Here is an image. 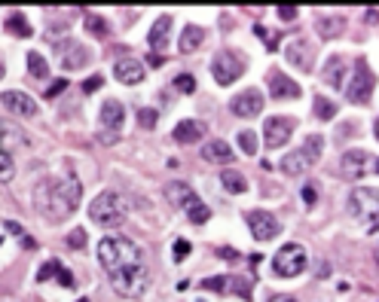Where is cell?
Returning <instances> with one entry per match:
<instances>
[{
	"mask_svg": "<svg viewBox=\"0 0 379 302\" xmlns=\"http://www.w3.org/2000/svg\"><path fill=\"white\" fill-rule=\"evenodd\" d=\"M28 70H31V77H37V80H43V77L49 74V64H47V58H43L40 52H28Z\"/></svg>",
	"mask_w": 379,
	"mask_h": 302,
	"instance_id": "f546056e",
	"label": "cell"
},
{
	"mask_svg": "<svg viewBox=\"0 0 379 302\" xmlns=\"http://www.w3.org/2000/svg\"><path fill=\"white\" fill-rule=\"evenodd\" d=\"M202 40H205V31L199 28V25H187L184 31H181V40H178V49L184 52V55H190V52H196L202 46Z\"/></svg>",
	"mask_w": 379,
	"mask_h": 302,
	"instance_id": "cb8c5ba5",
	"label": "cell"
},
{
	"mask_svg": "<svg viewBox=\"0 0 379 302\" xmlns=\"http://www.w3.org/2000/svg\"><path fill=\"white\" fill-rule=\"evenodd\" d=\"M291 131H293V120L291 116H270L263 122V137H266V147L270 150H278L291 141Z\"/></svg>",
	"mask_w": 379,
	"mask_h": 302,
	"instance_id": "5bb4252c",
	"label": "cell"
},
{
	"mask_svg": "<svg viewBox=\"0 0 379 302\" xmlns=\"http://www.w3.org/2000/svg\"><path fill=\"white\" fill-rule=\"evenodd\" d=\"M168 31H172V16H159L153 25H150V34H147V46L153 52H162L168 43Z\"/></svg>",
	"mask_w": 379,
	"mask_h": 302,
	"instance_id": "44dd1931",
	"label": "cell"
},
{
	"mask_svg": "<svg viewBox=\"0 0 379 302\" xmlns=\"http://www.w3.org/2000/svg\"><path fill=\"white\" fill-rule=\"evenodd\" d=\"M28 143V137H25V131L16 126V122L10 120H0V150L3 153H10L12 147H25Z\"/></svg>",
	"mask_w": 379,
	"mask_h": 302,
	"instance_id": "ffe728a7",
	"label": "cell"
},
{
	"mask_svg": "<svg viewBox=\"0 0 379 302\" xmlns=\"http://www.w3.org/2000/svg\"><path fill=\"white\" fill-rule=\"evenodd\" d=\"M83 61H89V52L86 49H74V52H68V58H64V68L74 70V68H80Z\"/></svg>",
	"mask_w": 379,
	"mask_h": 302,
	"instance_id": "d590c367",
	"label": "cell"
},
{
	"mask_svg": "<svg viewBox=\"0 0 379 302\" xmlns=\"http://www.w3.org/2000/svg\"><path fill=\"white\" fill-rule=\"evenodd\" d=\"M166 199L172 202L174 208H184L187 217H190V223H208V220H211L208 205H205V202H199V195L193 193V187H190V183H181V180L168 183V187H166Z\"/></svg>",
	"mask_w": 379,
	"mask_h": 302,
	"instance_id": "277c9868",
	"label": "cell"
},
{
	"mask_svg": "<svg viewBox=\"0 0 379 302\" xmlns=\"http://www.w3.org/2000/svg\"><path fill=\"white\" fill-rule=\"evenodd\" d=\"M374 86H376L374 70L367 68L364 58H358L355 70H352V80H349V86H345V98H349L352 104H367L370 95H374Z\"/></svg>",
	"mask_w": 379,
	"mask_h": 302,
	"instance_id": "30bf717a",
	"label": "cell"
},
{
	"mask_svg": "<svg viewBox=\"0 0 379 302\" xmlns=\"http://www.w3.org/2000/svg\"><path fill=\"white\" fill-rule=\"evenodd\" d=\"M202 287L214 290V293H236L239 299L251 302V284H248L245 278H236V275H214V278L202 281Z\"/></svg>",
	"mask_w": 379,
	"mask_h": 302,
	"instance_id": "4fadbf2b",
	"label": "cell"
},
{
	"mask_svg": "<svg viewBox=\"0 0 379 302\" xmlns=\"http://www.w3.org/2000/svg\"><path fill=\"white\" fill-rule=\"evenodd\" d=\"M12 177H16V162H12L10 153L0 150V183H10Z\"/></svg>",
	"mask_w": 379,
	"mask_h": 302,
	"instance_id": "d6a6232c",
	"label": "cell"
},
{
	"mask_svg": "<svg viewBox=\"0 0 379 302\" xmlns=\"http://www.w3.org/2000/svg\"><path fill=\"white\" fill-rule=\"evenodd\" d=\"M110 284H114V290L120 293V297L138 299V297H144V290H147L150 275H147V269H144V262H141V266H129V269L114 272V275H110Z\"/></svg>",
	"mask_w": 379,
	"mask_h": 302,
	"instance_id": "8992f818",
	"label": "cell"
},
{
	"mask_svg": "<svg viewBox=\"0 0 379 302\" xmlns=\"http://www.w3.org/2000/svg\"><path fill=\"white\" fill-rule=\"evenodd\" d=\"M266 83H270L272 98H300L303 95L300 83H293L291 77L282 74V70H270V74H266Z\"/></svg>",
	"mask_w": 379,
	"mask_h": 302,
	"instance_id": "d6986e66",
	"label": "cell"
},
{
	"mask_svg": "<svg viewBox=\"0 0 379 302\" xmlns=\"http://www.w3.org/2000/svg\"><path fill=\"white\" fill-rule=\"evenodd\" d=\"M315 31L324 37V40H333V37H339L345 31V18L343 16H322L315 22Z\"/></svg>",
	"mask_w": 379,
	"mask_h": 302,
	"instance_id": "d4e9b609",
	"label": "cell"
},
{
	"mask_svg": "<svg viewBox=\"0 0 379 302\" xmlns=\"http://www.w3.org/2000/svg\"><path fill=\"white\" fill-rule=\"evenodd\" d=\"M58 284H62V287H74V278H70L68 269H62V272H58Z\"/></svg>",
	"mask_w": 379,
	"mask_h": 302,
	"instance_id": "f6af8a7d",
	"label": "cell"
},
{
	"mask_svg": "<svg viewBox=\"0 0 379 302\" xmlns=\"http://www.w3.org/2000/svg\"><path fill=\"white\" fill-rule=\"evenodd\" d=\"M374 131H376V141H379V116H376V126H374Z\"/></svg>",
	"mask_w": 379,
	"mask_h": 302,
	"instance_id": "816d5d0a",
	"label": "cell"
},
{
	"mask_svg": "<svg viewBox=\"0 0 379 302\" xmlns=\"http://www.w3.org/2000/svg\"><path fill=\"white\" fill-rule=\"evenodd\" d=\"M230 110H233V116H239V120H254V116L263 113V92L260 89L239 92V95L230 101Z\"/></svg>",
	"mask_w": 379,
	"mask_h": 302,
	"instance_id": "7c38bea8",
	"label": "cell"
},
{
	"mask_svg": "<svg viewBox=\"0 0 379 302\" xmlns=\"http://www.w3.org/2000/svg\"><path fill=\"white\" fill-rule=\"evenodd\" d=\"M374 257H376V266H379V241H376V251H374Z\"/></svg>",
	"mask_w": 379,
	"mask_h": 302,
	"instance_id": "f907efd6",
	"label": "cell"
},
{
	"mask_svg": "<svg viewBox=\"0 0 379 302\" xmlns=\"http://www.w3.org/2000/svg\"><path fill=\"white\" fill-rule=\"evenodd\" d=\"M64 89H68V80H55V83H52V86H49L47 92H43V98H47V101H52V98H58Z\"/></svg>",
	"mask_w": 379,
	"mask_h": 302,
	"instance_id": "60d3db41",
	"label": "cell"
},
{
	"mask_svg": "<svg viewBox=\"0 0 379 302\" xmlns=\"http://www.w3.org/2000/svg\"><path fill=\"white\" fill-rule=\"evenodd\" d=\"M3 74H6V68H3V64H0V80H3Z\"/></svg>",
	"mask_w": 379,
	"mask_h": 302,
	"instance_id": "f5cc1de1",
	"label": "cell"
},
{
	"mask_svg": "<svg viewBox=\"0 0 379 302\" xmlns=\"http://www.w3.org/2000/svg\"><path fill=\"white\" fill-rule=\"evenodd\" d=\"M156 122H159V113H156V110H150V107L138 110V126L141 128H156Z\"/></svg>",
	"mask_w": 379,
	"mask_h": 302,
	"instance_id": "8d00e7d4",
	"label": "cell"
},
{
	"mask_svg": "<svg viewBox=\"0 0 379 302\" xmlns=\"http://www.w3.org/2000/svg\"><path fill=\"white\" fill-rule=\"evenodd\" d=\"M187 253H190V241L187 238H178V241H174V262H184Z\"/></svg>",
	"mask_w": 379,
	"mask_h": 302,
	"instance_id": "ab89813d",
	"label": "cell"
},
{
	"mask_svg": "<svg viewBox=\"0 0 379 302\" xmlns=\"http://www.w3.org/2000/svg\"><path fill=\"white\" fill-rule=\"evenodd\" d=\"M101 86H104V80H101V77H89V80L83 83V92L89 95V92H95V89H101Z\"/></svg>",
	"mask_w": 379,
	"mask_h": 302,
	"instance_id": "7bdbcfd3",
	"label": "cell"
},
{
	"mask_svg": "<svg viewBox=\"0 0 379 302\" xmlns=\"http://www.w3.org/2000/svg\"><path fill=\"white\" fill-rule=\"evenodd\" d=\"M114 77L122 86H138L144 77H147V68H144L138 58H120V61L114 64Z\"/></svg>",
	"mask_w": 379,
	"mask_h": 302,
	"instance_id": "e0dca14e",
	"label": "cell"
},
{
	"mask_svg": "<svg viewBox=\"0 0 379 302\" xmlns=\"http://www.w3.org/2000/svg\"><path fill=\"white\" fill-rule=\"evenodd\" d=\"M303 202H306V205H315V202H318V187H315V183H303Z\"/></svg>",
	"mask_w": 379,
	"mask_h": 302,
	"instance_id": "b9f144b4",
	"label": "cell"
},
{
	"mask_svg": "<svg viewBox=\"0 0 379 302\" xmlns=\"http://www.w3.org/2000/svg\"><path fill=\"white\" fill-rule=\"evenodd\" d=\"M126 122V107H122L116 98L101 104V135H116Z\"/></svg>",
	"mask_w": 379,
	"mask_h": 302,
	"instance_id": "2e32d148",
	"label": "cell"
},
{
	"mask_svg": "<svg viewBox=\"0 0 379 302\" xmlns=\"http://www.w3.org/2000/svg\"><path fill=\"white\" fill-rule=\"evenodd\" d=\"M367 22H374V25L379 22V12L376 10H367Z\"/></svg>",
	"mask_w": 379,
	"mask_h": 302,
	"instance_id": "681fc988",
	"label": "cell"
},
{
	"mask_svg": "<svg viewBox=\"0 0 379 302\" xmlns=\"http://www.w3.org/2000/svg\"><path fill=\"white\" fill-rule=\"evenodd\" d=\"M0 98H3V107L10 110L12 116H22V120H31V116H37V101L28 95V92L10 89V92H0Z\"/></svg>",
	"mask_w": 379,
	"mask_h": 302,
	"instance_id": "9a60e30c",
	"label": "cell"
},
{
	"mask_svg": "<svg viewBox=\"0 0 379 302\" xmlns=\"http://www.w3.org/2000/svg\"><path fill=\"white\" fill-rule=\"evenodd\" d=\"M245 220H248V229H251V235L257 241H272L278 232H282V223H278L272 214L260 211V208H254V211H245Z\"/></svg>",
	"mask_w": 379,
	"mask_h": 302,
	"instance_id": "8fae6325",
	"label": "cell"
},
{
	"mask_svg": "<svg viewBox=\"0 0 379 302\" xmlns=\"http://www.w3.org/2000/svg\"><path fill=\"white\" fill-rule=\"evenodd\" d=\"M322 153H324V137L322 135H309L303 141V150H297V153H287L285 159H282V171L291 174V177L309 171V168L315 165L318 159H322Z\"/></svg>",
	"mask_w": 379,
	"mask_h": 302,
	"instance_id": "5b68a950",
	"label": "cell"
},
{
	"mask_svg": "<svg viewBox=\"0 0 379 302\" xmlns=\"http://www.w3.org/2000/svg\"><path fill=\"white\" fill-rule=\"evenodd\" d=\"M312 107H315V116H318V120H324V122H328V120H333V116H337V104H333L330 98H322V95H318V98H315V104H312Z\"/></svg>",
	"mask_w": 379,
	"mask_h": 302,
	"instance_id": "4dcf8cb0",
	"label": "cell"
},
{
	"mask_svg": "<svg viewBox=\"0 0 379 302\" xmlns=\"http://www.w3.org/2000/svg\"><path fill=\"white\" fill-rule=\"evenodd\" d=\"M245 58L239 55L236 49H220L218 55L211 58V77L220 83V86H233L241 74H245Z\"/></svg>",
	"mask_w": 379,
	"mask_h": 302,
	"instance_id": "52a82bcc",
	"label": "cell"
},
{
	"mask_svg": "<svg viewBox=\"0 0 379 302\" xmlns=\"http://www.w3.org/2000/svg\"><path fill=\"white\" fill-rule=\"evenodd\" d=\"M343 58L339 55H330L328 58V64H324V70H322V77H324V83L333 89H343Z\"/></svg>",
	"mask_w": 379,
	"mask_h": 302,
	"instance_id": "484cf974",
	"label": "cell"
},
{
	"mask_svg": "<svg viewBox=\"0 0 379 302\" xmlns=\"http://www.w3.org/2000/svg\"><path fill=\"white\" fill-rule=\"evenodd\" d=\"M220 257H226V260H236V251H233V247H220Z\"/></svg>",
	"mask_w": 379,
	"mask_h": 302,
	"instance_id": "c3c4849f",
	"label": "cell"
},
{
	"mask_svg": "<svg viewBox=\"0 0 379 302\" xmlns=\"http://www.w3.org/2000/svg\"><path fill=\"white\" fill-rule=\"evenodd\" d=\"M172 137L178 143H196V141H202V137H205V126H202L199 120H181L178 126H174Z\"/></svg>",
	"mask_w": 379,
	"mask_h": 302,
	"instance_id": "7402d4cb",
	"label": "cell"
},
{
	"mask_svg": "<svg viewBox=\"0 0 379 302\" xmlns=\"http://www.w3.org/2000/svg\"><path fill=\"white\" fill-rule=\"evenodd\" d=\"M345 205H349V214L355 217V220L374 223V220H379V189H374V187L352 189V195H349Z\"/></svg>",
	"mask_w": 379,
	"mask_h": 302,
	"instance_id": "ba28073f",
	"label": "cell"
},
{
	"mask_svg": "<svg viewBox=\"0 0 379 302\" xmlns=\"http://www.w3.org/2000/svg\"><path fill=\"white\" fill-rule=\"evenodd\" d=\"M98 262L107 269V275L120 272L129 266H141V247L132 238H122V235H110L98 245Z\"/></svg>",
	"mask_w": 379,
	"mask_h": 302,
	"instance_id": "7a4b0ae2",
	"label": "cell"
},
{
	"mask_svg": "<svg viewBox=\"0 0 379 302\" xmlns=\"http://www.w3.org/2000/svg\"><path fill=\"white\" fill-rule=\"evenodd\" d=\"M86 31L92 37H107L110 34V25H107V18H101V16H89L86 18Z\"/></svg>",
	"mask_w": 379,
	"mask_h": 302,
	"instance_id": "1f68e13d",
	"label": "cell"
},
{
	"mask_svg": "<svg viewBox=\"0 0 379 302\" xmlns=\"http://www.w3.org/2000/svg\"><path fill=\"white\" fill-rule=\"evenodd\" d=\"M202 159L205 162H214V165H230L233 162V147L226 141H208L202 143Z\"/></svg>",
	"mask_w": 379,
	"mask_h": 302,
	"instance_id": "603a6c76",
	"label": "cell"
},
{
	"mask_svg": "<svg viewBox=\"0 0 379 302\" xmlns=\"http://www.w3.org/2000/svg\"><path fill=\"white\" fill-rule=\"evenodd\" d=\"M287 58H291L293 64H300L303 70H312L309 68V43L306 40H293L291 46H287Z\"/></svg>",
	"mask_w": 379,
	"mask_h": 302,
	"instance_id": "83f0119b",
	"label": "cell"
},
{
	"mask_svg": "<svg viewBox=\"0 0 379 302\" xmlns=\"http://www.w3.org/2000/svg\"><path fill=\"white\" fill-rule=\"evenodd\" d=\"M376 171H379V159H376Z\"/></svg>",
	"mask_w": 379,
	"mask_h": 302,
	"instance_id": "db71d44e",
	"label": "cell"
},
{
	"mask_svg": "<svg viewBox=\"0 0 379 302\" xmlns=\"http://www.w3.org/2000/svg\"><path fill=\"white\" fill-rule=\"evenodd\" d=\"M174 89L184 92V95H193V92H196V80L190 74H181L178 80H174Z\"/></svg>",
	"mask_w": 379,
	"mask_h": 302,
	"instance_id": "74e56055",
	"label": "cell"
},
{
	"mask_svg": "<svg viewBox=\"0 0 379 302\" xmlns=\"http://www.w3.org/2000/svg\"><path fill=\"white\" fill-rule=\"evenodd\" d=\"M6 229H10V232H16V235H22V238L28 235V232H22V226H18V223H6Z\"/></svg>",
	"mask_w": 379,
	"mask_h": 302,
	"instance_id": "bcb514c9",
	"label": "cell"
},
{
	"mask_svg": "<svg viewBox=\"0 0 379 302\" xmlns=\"http://www.w3.org/2000/svg\"><path fill=\"white\" fill-rule=\"evenodd\" d=\"M339 168H343L345 177L358 180V177L370 168V153H367V150H345L343 159H339Z\"/></svg>",
	"mask_w": 379,
	"mask_h": 302,
	"instance_id": "ac0fdd59",
	"label": "cell"
},
{
	"mask_svg": "<svg viewBox=\"0 0 379 302\" xmlns=\"http://www.w3.org/2000/svg\"><path fill=\"white\" fill-rule=\"evenodd\" d=\"M270 302H300V299H293V297H285V293H278V297H270Z\"/></svg>",
	"mask_w": 379,
	"mask_h": 302,
	"instance_id": "7dc6e473",
	"label": "cell"
},
{
	"mask_svg": "<svg viewBox=\"0 0 379 302\" xmlns=\"http://www.w3.org/2000/svg\"><path fill=\"white\" fill-rule=\"evenodd\" d=\"M3 28L10 31L12 37H22V40H28V37H31V25H28V18H25L22 12H12V16L3 22Z\"/></svg>",
	"mask_w": 379,
	"mask_h": 302,
	"instance_id": "4316f807",
	"label": "cell"
},
{
	"mask_svg": "<svg viewBox=\"0 0 379 302\" xmlns=\"http://www.w3.org/2000/svg\"><path fill=\"white\" fill-rule=\"evenodd\" d=\"M62 260H49V262H43V266H40V272H37V281H49L52 278V275H55V278H58V272H62Z\"/></svg>",
	"mask_w": 379,
	"mask_h": 302,
	"instance_id": "e575fe53",
	"label": "cell"
},
{
	"mask_svg": "<svg viewBox=\"0 0 379 302\" xmlns=\"http://www.w3.org/2000/svg\"><path fill=\"white\" fill-rule=\"evenodd\" d=\"M236 141H239V147H241V153H245V156L257 153V135H254V131H239Z\"/></svg>",
	"mask_w": 379,
	"mask_h": 302,
	"instance_id": "836d02e7",
	"label": "cell"
},
{
	"mask_svg": "<svg viewBox=\"0 0 379 302\" xmlns=\"http://www.w3.org/2000/svg\"><path fill=\"white\" fill-rule=\"evenodd\" d=\"M306 251L300 245H282L278 253L272 257V272L278 278H297L300 272H306Z\"/></svg>",
	"mask_w": 379,
	"mask_h": 302,
	"instance_id": "9c48e42d",
	"label": "cell"
},
{
	"mask_svg": "<svg viewBox=\"0 0 379 302\" xmlns=\"http://www.w3.org/2000/svg\"><path fill=\"white\" fill-rule=\"evenodd\" d=\"M68 247H74V251H83V247H86V229H74V232L68 235Z\"/></svg>",
	"mask_w": 379,
	"mask_h": 302,
	"instance_id": "f35d334b",
	"label": "cell"
},
{
	"mask_svg": "<svg viewBox=\"0 0 379 302\" xmlns=\"http://www.w3.org/2000/svg\"><path fill=\"white\" fill-rule=\"evenodd\" d=\"M80 302H89V299H80Z\"/></svg>",
	"mask_w": 379,
	"mask_h": 302,
	"instance_id": "11a10c76",
	"label": "cell"
},
{
	"mask_svg": "<svg viewBox=\"0 0 379 302\" xmlns=\"http://www.w3.org/2000/svg\"><path fill=\"white\" fill-rule=\"evenodd\" d=\"M80 199H83V187L74 174L43 177L34 189V205L47 223H64L77 211Z\"/></svg>",
	"mask_w": 379,
	"mask_h": 302,
	"instance_id": "6da1fadb",
	"label": "cell"
},
{
	"mask_svg": "<svg viewBox=\"0 0 379 302\" xmlns=\"http://www.w3.org/2000/svg\"><path fill=\"white\" fill-rule=\"evenodd\" d=\"M278 18H285V22H291V18H297V6H278Z\"/></svg>",
	"mask_w": 379,
	"mask_h": 302,
	"instance_id": "ee69618b",
	"label": "cell"
},
{
	"mask_svg": "<svg viewBox=\"0 0 379 302\" xmlns=\"http://www.w3.org/2000/svg\"><path fill=\"white\" fill-rule=\"evenodd\" d=\"M220 183H224V189L230 195H239V193H245V189H248V180L239 171H233V168H226V171L220 174Z\"/></svg>",
	"mask_w": 379,
	"mask_h": 302,
	"instance_id": "f1b7e54d",
	"label": "cell"
},
{
	"mask_svg": "<svg viewBox=\"0 0 379 302\" xmlns=\"http://www.w3.org/2000/svg\"><path fill=\"white\" fill-rule=\"evenodd\" d=\"M126 214H129V202L120 193H114V189L98 193L92 199V205H89V217H92V223H98V226H120L126 220Z\"/></svg>",
	"mask_w": 379,
	"mask_h": 302,
	"instance_id": "3957f363",
	"label": "cell"
}]
</instances>
